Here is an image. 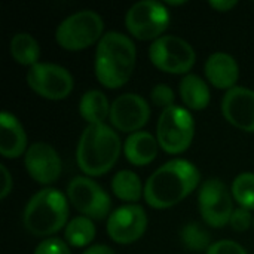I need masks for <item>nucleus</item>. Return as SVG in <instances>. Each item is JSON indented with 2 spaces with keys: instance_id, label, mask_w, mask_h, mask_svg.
Listing matches in <instances>:
<instances>
[{
  "instance_id": "obj_19",
  "label": "nucleus",
  "mask_w": 254,
  "mask_h": 254,
  "mask_svg": "<svg viewBox=\"0 0 254 254\" xmlns=\"http://www.w3.org/2000/svg\"><path fill=\"white\" fill-rule=\"evenodd\" d=\"M180 97L190 110H204L210 103V89L196 74H186L180 82Z\"/></svg>"
},
{
  "instance_id": "obj_15",
  "label": "nucleus",
  "mask_w": 254,
  "mask_h": 254,
  "mask_svg": "<svg viewBox=\"0 0 254 254\" xmlns=\"http://www.w3.org/2000/svg\"><path fill=\"white\" fill-rule=\"evenodd\" d=\"M225 119L241 131L254 132V91L235 86L222 100Z\"/></svg>"
},
{
  "instance_id": "obj_27",
  "label": "nucleus",
  "mask_w": 254,
  "mask_h": 254,
  "mask_svg": "<svg viewBox=\"0 0 254 254\" xmlns=\"http://www.w3.org/2000/svg\"><path fill=\"white\" fill-rule=\"evenodd\" d=\"M34 254H71L68 246L60 240V238H46L45 241H42L36 250Z\"/></svg>"
},
{
  "instance_id": "obj_17",
  "label": "nucleus",
  "mask_w": 254,
  "mask_h": 254,
  "mask_svg": "<svg viewBox=\"0 0 254 254\" xmlns=\"http://www.w3.org/2000/svg\"><path fill=\"white\" fill-rule=\"evenodd\" d=\"M205 76L213 86L229 91L235 88L240 79V67L232 55L216 52L211 54L205 63Z\"/></svg>"
},
{
  "instance_id": "obj_3",
  "label": "nucleus",
  "mask_w": 254,
  "mask_h": 254,
  "mask_svg": "<svg viewBox=\"0 0 254 254\" xmlns=\"http://www.w3.org/2000/svg\"><path fill=\"white\" fill-rule=\"evenodd\" d=\"M122 143L116 131L106 124L88 125L77 144L76 161L89 177H98L110 171L119 159Z\"/></svg>"
},
{
  "instance_id": "obj_33",
  "label": "nucleus",
  "mask_w": 254,
  "mask_h": 254,
  "mask_svg": "<svg viewBox=\"0 0 254 254\" xmlns=\"http://www.w3.org/2000/svg\"><path fill=\"white\" fill-rule=\"evenodd\" d=\"M186 1H167V4H173V6H180V4H185Z\"/></svg>"
},
{
  "instance_id": "obj_34",
  "label": "nucleus",
  "mask_w": 254,
  "mask_h": 254,
  "mask_svg": "<svg viewBox=\"0 0 254 254\" xmlns=\"http://www.w3.org/2000/svg\"><path fill=\"white\" fill-rule=\"evenodd\" d=\"M253 228H254V219H253Z\"/></svg>"
},
{
  "instance_id": "obj_11",
  "label": "nucleus",
  "mask_w": 254,
  "mask_h": 254,
  "mask_svg": "<svg viewBox=\"0 0 254 254\" xmlns=\"http://www.w3.org/2000/svg\"><path fill=\"white\" fill-rule=\"evenodd\" d=\"M198 204L202 220L211 228L226 226L234 213L232 196L228 186L216 177L202 183L198 193Z\"/></svg>"
},
{
  "instance_id": "obj_7",
  "label": "nucleus",
  "mask_w": 254,
  "mask_h": 254,
  "mask_svg": "<svg viewBox=\"0 0 254 254\" xmlns=\"http://www.w3.org/2000/svg\"><path fill=\"white\" fill-rule=\"evenodd\" d=\"M149 58L155 67L170 74H186L196 61L195 49L179 36H161L149 48Z\"/></svg>"
},
{
  "instance_id": "obj_21",
  "label": "nucleus",
  "mask_w": 254,
  "mask_h": 254,
  "mask_svg": "<svg viewBox=\"0 0 254 254\" xmlns=\"http://www.w3.org/2000/svg\"><path fill=\"white\" fill-rule=\"evenodd\" d=\"M9 51L12 58L21 64L33 67L37 64V60L40 57V48L37 40L28 34V33H16L9 43Z\"/></svg>"
},
{
  "instance_id": "obj_26",
  "label": "nucleus",
  "mask_w": 254,
  "mask_h": 254,
  "mask_svg": "<svg viewBox=\"0 0 254 254\" xmlns=\"http://www.w3.org/2000/svg\"><path fill=\"white\" fill-rule=\"evenodd\" d=\"M150 98L158 107H162V110H165V109L174 106L176 95H174V91L168 85L158 83L153 86V89L150 92Z\"/></svg>"
},
{
  "instance_id": "obj_5",
  "label": "nucleus",
  "mask_w": 254,
  "mask_h": 254,
  "mask_svg": "<svg viewBox=\"0 0 254 254\" xmlns=\"http://www.w3.org/2000/svg\"><path fill=\"white\" fill-rule=\"evenodd\" d=\"M104 30L103 18L95 10H79L68 15L57 27L55 40L65 51H82L100 42Z\"/></svg>"
},
{
  "instance_id": "obj_14",
  "label": "nucleus",
  "mask_w": 254,
  "mask_h": 254,
  "mask_svg": "<svg viewBox=\"0 0 254 254\" xmlns=\"http://www.w3.org/2000/svg\"><path fill=\"white\" fill-rule=\"evenodd\" d=\"M24 165L30 177L40 185H51L61 174V159L57 150L43 141L33 143L27 149Z\"/></svg>"
},
{
  "instance_id": "obj_32",
  "label": "nucleus",
  "mask_w": 254,
  "mask_h": 254,
  "mask_svg": "<svg viewBox=\"0 0 254 254\" xmlns=\"http://www.w3.org/2000/svg\"><path fill=\"white\" fill-rule=\"evenodd\" d=\"M83 254H116L110 247L107 246H103V244H97V246H92L89 247L88 250H85Z\"/></svg>"
},
{
  "instance_id": "obj_25",
  "label": "nucleus",
  "mask_w": 254,
  "mask_h": 254,
  "mask_svg": "<svg viewBox=\"0 0 254 254\" xmlns=\"http://www.w3.org/2000/svg\"><path fill=\"white\" fill-rule=\"evenodd\" d=\"M232 196L244 208L254 210V174L243 173L232 183Z\"/></svg>"
},
{
  "instance_id": "obj_28",
  "label": "nucleus",
  "mask_w": 254,
  "mask_h": 254,
  "mask_svg": "<svg viewBox=\"0 0 254 254\" xmlns=\"http://www.w3.org/2000/svg\"><path fill=\"white\" fill-rule=\"evenodd\" d=\"M253 216L250 213V210L244 208V207H240L237 210H234L232 216H231V220H229V225L232 226L234 231L237 232H244L247 231L252 223H253Z\"/></svg>"
},
{
  "instance_id": "obj_4",
  "label": "nucleus",
  "mask_w": 254,
  "mask_h": 254,
  "mask_svg": "<svg viewBox=\"0 0 254 254\" xmlns=\"http://www.w3.org/2000/svg\"><path fill=\"white\" fill-rule=\"evenodd\" d=\"M68 199L63 192L46 188L34 193L22 214L24 228L36 237H49L67 226Z\"/></svg>"
},
{
  "instance_id": "obj_23",
  "label": "nucleus",
  "mask_w": 254,
  "mask_h": 254,
  "mask_svg": "<svg viewBox=\"0 0 254 254\" xmlns=\"http://www.w3.org/2000/svg\"><path fill=\"white\" fill-rule=\"evenodd\" d=\"M95 225L91 219L85 216H77L65 226V240L73 247H85L91 244L95 238Z\"/></svg>"
},
{
  "instance_id": "obj_22",
  "label": "nucleus",
  "mask_w": 254,
  "mask_h": 254,
  "mask_svg": "<svg viewBox=\"0 0 254 254\" xmlns=\"http://www.w3.org/2000/svg\"><path fill=\"white\" fill-rule=\"evenodd\" d=\"M112 190L125 202H137L144 195V188L140 177L131 170H122L116 173L112 180Z\"/></svg>"
},
{
  "instance_id": "obj_13",
  "label": "nucleus",
  "mask_w": 254,
  "mask_h": 254,
  "mask_svg": "<svg viewBox=\"0 0 254 254\" xmlns=\"http://www.w3.org/2000/svg\"><path fill=\"white\" fill-rule=\"evenodd\" d=\"M109 118L116 129L134 134L147 124L150 107L138 94H122L112 103Z\"/></svg>"
},
{
  "instance_id": "obj_29",
  "label": "nucleus",
  "mask_w": 254,
  "mask_h": 254,
  "mask_svg": "<svg viewBox=\"0 0 254 254\" xmlns=\"http://www.w3.org/2000/svg\"><path fill=\"white\" fill-rule=\"evenodd\" d=\"M207 254H247V252L235 241L223 240L211 244V247L207 250Z\"/></svg>"
},
{
  "instance_id": "obj_9",
  "label": "nucleus",
  "mask_w": 254,
  "mask_h": 254,
  "mask_svg": "<svg viewBox=\"0 0 254 254\" xmlns=\"http://www.w3.org/2000/svg\"><path fill=\"white\" fill-rule=\"evenodd\" d=\"M67 199L82 216L91 220H103L112 214L110 196L89 177H74L67 186Z\"/></svg>"
},
{
  "instance_id": "obj_30",
  "label": "nucleus",
  "mask_w": 254,
  "mask_h": 254,
  "mask_svg": "<svg viewBox=\"0 0 254 254\" xmlns=\"http://www.w3.org/2000/svg\"><path fill=\"white\" fill-rule=\"evenodd\" d=\"M0 174H1V189H0V199H4L10 190H12V176L7 171L6 165H0Z\"/></svg>"
},
{
  "instance_id": "obj_2",
  "label": "nucleus",
  "mask_w": 254,
  "mask_h": 254,
  "mask_svg": "<svg viewBox=\"0 0 254 254\" xmlns=\"http://www.w3.org/2000/svg\"><path fill=\"white\" fill-rule=\"evenodd\" d=\"M135 58V45L128 36L119 31L106 33L95 51V76L98 82L109 89L124 86L132 76Z\"/></svg>"
},
{
  "instance_id": "obj_1",
  "label": "nucleus",
  "mask_w": 254,
  "mask_h": 254,
  "mask_svg": "<svg viewBox=\"0 0 254 254\" xmlns=\"http://www.w3.org/2000/svg\"><path fill=\"white\" fill-rule=\"evenodd\" d=\"M199 180V171L192 162L186 159L168 161L147 179L144 199L158 210L174 207L198 188Z\"/></svg>"
},
{
  "instance_id": "obj_18",
  "label": "nucleus",
  "mask_w": 254,
  "mask_h": 254,
  "mask_svg": "<svg viewBox=\"0 0 254 254\" xmlns=\"http://www.w3.org/2000/svg\"><path fill=\"white\" fill-rule=\"evenodd\" d=\"M158 144V140L150 132L137 131L127 138L124 144V153L128 162L137 167H143L156 158Z\"/></svg>"
},
{
  "instance_id": "obj_31",
  "label": "nucleus",
  "mask_w": 254,
  "mask_h": 254,
  "mask_svg": "<svg viewBox=\"0 0 254 254\" xmlns=\"http://www.w3.org/2000/svg\"><path fill=\"white\" fill-rule=\"evenodd\" d=\"M237 4H238V1H235V0H211L210 1V6L219 12H228L232 7H235Z\"/></svg>"
},
{
  "instance_id": "obj_8",
  "label": "nucleus",
  "mask_w": 254,
  "mask_h": 254,
  "mask_svg": "<svg viewBox=\"0 0 254 254\" xmlns=\"http://www.w3.org/2000/svg\"><path fill=\"white\" fill-rule=\"evenodd\" d=\"M170 24L167 6L155 0H143L132 4L125 15L128 31L140 40H156Z\"/></svg>"
},
{
  "instance_id": "obj_16",
  "label": "nucleus",
  "mask_w": 254,
  "mask_h": 254,
  "mask_svg": "<svg viewBox=\"0 0 254 254\" xmlns=\"http://www.w3.org/2000/svg\"><path fill=\"white\" fill-rule=\"evenodd\" d=\"M27 152V134L15 115H0V153L3 158L15 159Z\"/></svg>"
},
{
  "instance_id": "obj_20",
  "label": "nucleus",
  "mask_w": 254,
  "mask_h": 254,
  "mask_svg": "<svg viewBox=\"0 0 254 254\" xmlns=\"http://www.w3.org/2000/svg\"><path fill=\"white\" fill-rule=\"evenodd\" d=\"M110 107L112 104L109 103L107 97L98 89L85 92L79 101V113L88 122V125L104 124V119L110 116Z\"/></svg>"
},
{
  "instance_id": "obj_24",
  "label": "nucleus",
  "mask_w": 254,
  "mask_h": 254,
  "mask_svg": "<svg viewBox=\"0 0 254 254\" xmlns=\"http://www.w3.org/2000/svg\"><path fill=\"white\" fill-rule=\"evenodd\" d=\"M180 237H182V243L185 244V247L190 252H202L211 247L210 244L211 237L208 231L196 222L185 225Z\"/></svg>"
},
{
  "instance_id": "obj_12",
  "label": "nucleus",
  "mask_w": 254,
  "mask_h": 254,
  "mask_svg": "<svg viewBox=\"0 0 254 254\" xmlns=\"http://www.w3.org/2000/svg\"><path fill=\"white\" fill-rule=\"evenodd\" d=\"M147 229V216L141 205L128 204L116 208L107 219V234L118 244L138 241Z\"/></svg>"
},
{
  "instance_id": "obj_6",
  "label": "nucleus",
  "mask_w": 254,
  "mask_h": 254,
  "mask_svg": "<svg viewBox=\"0 0 254 254\" xmlns=\"http://www.w3.org/2000/svg\"><path fill=\"white\" fill-rule=\"evenodd\" d=\"M193 135L195 122L188 109L174 104L162 110L156 127V140L167 153H183L192 144Z\"/></svg>"
},
{
  "instance_id": "obj_10",
  "label": "nucleus",
  "mask_w": 254,
  "mask_h": 254,
  "mask_svg": "<svg viewBox=\"0 0 254 254\" xmlns=\"http://www.w3.org/2000/svg\"><path fill=\"white\" fill-rule=\"evenodd\" d=\"M27 83L37 95L54 101L67 98L74 85L73 76L67 68L51 63H37L30 67Z\"/></svg>"
}]
</instances>
